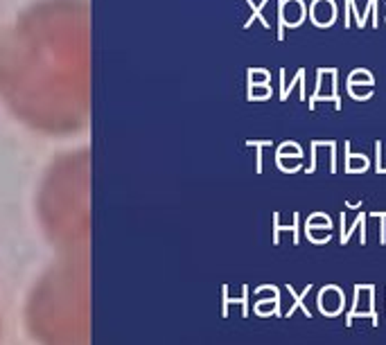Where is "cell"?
<instances>
[{
    "label": "cell",
    "mask_w": 386,
    "mask_h": 345,
    "mask_svg": "<svg viewBox=\"0 0 386 345\" xmlns=\"http://www.w3.org/2000/svg\"><path fill=\"white\" fill-rule=\"evenodd\" d=\"M309 19L318 28H327L336 21V5L334 0H314L309 7Z\"/></svg>",
    "instance_id": "cell-1"
},
{
    "label": "cell",
    "mask_w": 386,
    "mask_h": 345,
    "mask_svg": "<svg viewBox=\"0 0 386 345\" xmlns=\"http://www.w3.org/2000/svg\"><path fill=\"white\" fill-rule=\"evenodd\" d=\"M318 307L325 316H336L343 309V293L339 286H325L318 293Z\"/></svg>",
    "instance_id": "cell-2"
},
{
    "label": "cell",
    "mask_w": 386,
    "mask_h": 345,
    "mask_svg": "<svg viewBox=\"0 0 386 345\" xmlns=\"http://www.w3.org/2000/svg\"><path fill=\"white\" fill-rule=\"evenodd\" d=\"M281 16L290 28H298L305 21V5H303V0H283Z\"/></svg>",
    "instance_id": "cell-3"
},
{
    "label": "cell",
    "mask_w": 386,
    "mask_h": 345,
    "mask_svg": "<svg viewBox=\"0 0 386 345\" xmlns=\"http://www.w3.org/2000/svg\"><path fill=\"white\" fill-rule=\"evenodd\" d=\"M368 167V158L364 154H348L346 169L348 171H364Z\"/></svg>",
    "instance_id": "cell-4"
},
{
    "label": "cell",
    "mask_w": 386,
    "mask_h": 345,
    "mask_svg": "<svg viewBox=\"0 0 386 345\" xmlns=\"http://www.w3.org/2000/svg\"><path fill=\"white\" fill-rule=\"evenodd\" d=\"M348 93L355 100H366V97L373 95V84H348Z\"/></svg>",
    "instance_id": "cell-5"
},
{
    "label": "cell",
    "mask_w": 386,
    "mask_h": 345,
    "mask_svg": "<svg viewBox=\"0 0 386 345\" xmlns=\"http://www.w3.org/2000/svg\"><path fill=\"white\" fill-rule=\"evenodd\" d=\"M318 228H323V230H330L332 228L330 219H327L325 215H321V212H318V215H312L307 219V230H318Z\"/></svg>",
    "instance_id": "cell-6"
},
{
    "label": "cell",
    "mask_w": 386,
    "mask_h": 345,
    "mask_svg": "<svg viewBox=\"0 0 386 345\" xmlns=\"http://www.w3.org/2000/svg\"><path fill=\"white\" fill-rule=\"evenodd\" d=\"M301 160L298 156H278V165H281L285 171H296L301 169Z\"/></svg>",
    "instance_id": "cell-7"
},
{
    "label": "cell",
    "mask_w": 386,
    "mask_h": 345,
    "mask_svg": "<svg viewBox=\"0 0 386 345\" xmlns=\"http://www.w3.org/2000/svg\"><path fill=\"white\" fill-rule=\"evenodd\" d=\"M348 84H375V77L366 70H355V72H350Z\"/></svg>",
    "instance_id": "cell-8"
},
{
    "label": "cell",
    "mask_w": 386,
    "mask_h": 345,
    "mask_svg": "<svg viewBox=\"0 0 386 345\" xmlns=\"http://www.w3.org/2000/svg\"><path fill=\"white\" fill-rule=\"evenodd\" d=\"M278 156H298V158H303V149L296 143H285L281 149H278Z\"/></svg>",
    "instance_id": "cell-9"
},
{
    "label": "cell",
    "mask_w": 386,
    "mask_h": 345,
    "mask_svg": "<svg viewBox=\"0 0 386 345\" xmlns=\"http://www.w3.org/2000/svg\"><path fill=\"white\" fill-rule=\"evenodd\" d=\"M269 95H271V90H269L267 84H262V86L253 84V93H251V97H269Z\"/></svg>",
    "instance_id": "cell-10"
},
{
    "label": "cell",
    "mask_w": 386,
    "mask_h": 345,
    "mask_svg": "<svg viewBox=\"0 0 386 345\" xmlns=\"http://www.w3.org/2000/svg\"><path fill=\"white\" fill-rule=\"evenodd\" d=\"M258 81H262V84H267V81H269L267 72H253V84H258Z\"/></svg>",
    "instance_id": "cell-11"
}]
</instances>
